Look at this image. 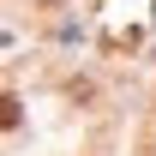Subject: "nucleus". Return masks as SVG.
<instances>
[{"label":"nucleus","instance_id":"obj_1","mask_svg":"<svg viewBox=\"0 0 156 156\" xmlns=\"http://www.w3.org/2000/svg\"><path fill=\"white\" fill-rule=\"evenodd\" d=\"M144 36V0H108V24H102V48L108 54H132Z\"/></svg>","mask_w":156,"mask_h":156},{"label":"nucleus","instance_id":"obj_2","mask_svg":"<svg viewBox=\"0 0 156 156\" xmlns=\"http://www.w3.org/2000/svg\"><path fill=\"white\" fill-rule=\"evenodd\" d=\"M24 120V108H18V96H0V126H6V132H12V126H18Z\"/></svg>","mask_w":156,"mask_h":156}]
</instances>
